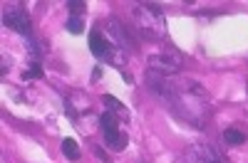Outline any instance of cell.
Wrapping results in <instances>:
<instances>
[{
  "label": "cell",
  "instance_id": "6da1fadb",
  "mask_svg": "<svg viewBox=\"0 0 248 163\" xmlns=\"http://www.w3.org/2000/svg\"><path fill=\"white\" fill-rule=\"evenodd\" d=\"M134 25L141 32L144 40H161L167 35V23H164V13L154 3H137L134 8Z\"/></svg>",
  "mask_w": 248,
  "mask_h": 163
},
{
  "label": "cell",
  "instance_id": "7a4b0ae2",
  "mask_svg": "<svg viewBox=\"0 0 248 163\" xmlns=\"http://www.w3.org/2000/svg\"><path fill=\"white\" fill-rule=\"evenodd\" d=\"M147 65H149V69L154 72V74H161V77H169V74H176V72H181V54L176 52V50H171V47H167L164 52H156V54H152L149 59H147Z\"/></svg>",
  "mask_w": 248,
  "mask_h": 163
},
{
  "label": "cell",
  "instance_id": "3957f363",
  "mask_svg": "<svg viewBox=\"0 0 248 163\" xmlns=\"http://www.w3.org/2000/svg\"><path fill=\"white\" fill-rule=\"evenodd\" d=\"M186 163H226V161L211 144L199 141V144H194L189 151H186Z\"/></svg>",
  "mask_w": 248,
  "mask_h": 163
},
{
  "label": "cell",
  "instance_id": "277c9868",
  "mask_svg": "<svg viewBox=\"0 0 248 163\" xmlns=\"http://www.w3.org/2000/svg\"><path fill=\"white\" fill-rule=\"evenodd\" d=\"M90 50H92V54L99 57V59H112V57H114V50H112L109 37H105L99 30L90 32Z\"/></svg>",
  "mask_w": 248,
  "mask_h": 163
},
{
  "label": "cell",
  "instance_id": "5b68a950",
  "mask_svg": "<svg viewBox=\"0 0 248 163\" xmlns=\"http://www.w3.org/2000/svg\"><path fill=\"white\" fill-rule=\"evenodd\" d=\"M107 30H109V42H112V45H117V47H122V50H134V42H132L129 32L124 30V25H119L114 17L107 20Z\"/></svg>",
  "mask_w": 248,
  "mask_h": 163
},
{
  "label": "cell",
  "instance_id": "8992f818",
  "mask_svg": "<svg viewBox=\"0 0 248 163\" xmlns=\"http://www.w3.org/2000/svg\"><path fill=\"white\" fill-rule=\"evenodd\" d=\"M3 23H5V27H10V30H15V32H20V35H30V32H32L30 17H28L23 10H13V13H5Z\"/></svg>",
  "mask_w": 248,
  "mask_h": 163
},
{
  "label": "cell",
  "instance_id": "52a82bcc",
  "mask_svg": "<svg viewBox=\"0 0 248 163\" xmlns=\"http://www.w3.org/2000/svg\"><path fill=\"white\" fill-rule=\"evenodd\" d=\"M105 141H107V146H109L112 151H122L124 146H127V134L112 131V134H105Z\"/></svg>",
  "mask_w": 248,
  "mask_h": 163
},
{
  "label": "cell",
  "instance_id": "ba28073f",
  "mask_svg": "<svg viewBox=\"0 0 248 163\" xmlns=\"http://www.w3.org/2000/svg\"><path fill=\"white\" fill-rule=\"evenodd\" d=\"M223 141L229 146H241V144H246V134L238 131V129H226L223 131Z\"/></svg>",
  "mask_w": 248,
  "mask_h": 163
},
{
  "label": "cell",
  "instance_id": "9c48e42d",
  "mask_svg": "<svg viewBox=\"0 0 248 163\" xmlns=\"http://www.w3.org/2000/svg\"><path fill=\"white\" fill-rule=\"evenodd\" d=\"M99 124H102V131H105V134L119 131V129H117V119H114L112 111H105V114H102V116H99Z\"/></svg>",
  "mask_w": 248,
  "mask_h": 163
},
{
  "label": "cell",
  "instance_id": "30bf717a",
  "mask_svg": "<svg viewBox=\"0 0 248 163\" xmlns=\"http://www.w3.org/2000/svg\"><path fill=\"white\" fill-rule=\"evenodd\" d=\"M62 153H65L67 158H72V161H77V158H79L77 141H75V138H65V141H62Z\"/></svg>",
  "mask_w": 248,
  "mask_h": 163
},
{
  "label": "cell",
  "instance_id": "8fae6325",
  "mask_svg": "<svg viewBox=\"0 0 248 163\" xmlns=\"http://www.w3.org/2000/svg\"><path fill=\"white\" fill-rule=\"evenodd\" d=\"M67 10L72 13V17H79L85 13V0H67Z\"/></svg>",
  "mask_w": 248,
  "mask_h": 163
},
{
  "label": "cell",
  "instance_id": "7c38bea8",
  "mask_svg": "<svg viewBox=\"0 0 248 163\" xmlns=\"http://www.w3.org/2000/svg\"><path fill=\"white\" fill-rule=\"evenodd\" d=\"M65 27H67V32H72V35H79L82 30H85V27H82V17H70Z\"/></svg>",
  "mask_w": 248,
  "mask_h": 163
},
{
  "label": "cell",
  "instance_id": "4fadbf2b",
  "mask_svg": "<svg viewBox=\"0 0 248 163\" xmlns=\"http://www.w3.org/2000/svg\"><path fill=\"white\" fill-rule=\"evenodd\" d=\"M102 101L109 107V109H114V111H122V104H119V99H114V96H109V94H105L102 96Z\"/></svg>",
  "mask_w": 248,
  "mask_h": 163
},
{
  "label": "cell",
  "instance_id": "5bb4252c",
  "mask_svg": "<svg viewBox=\"0 0 248 163\" xmlns=\"http://www.w3.org/2000/svg\"><path fill=\"white\" fill-rule=\"evenodd\" d=\"M40 74H43V69H40V65L35 62V65H32V69H28V72L23 74V79H32V77H40Z\"/></svg>",
  "mask_w": 248,
  "mask_h": 163
}]
</instances>
